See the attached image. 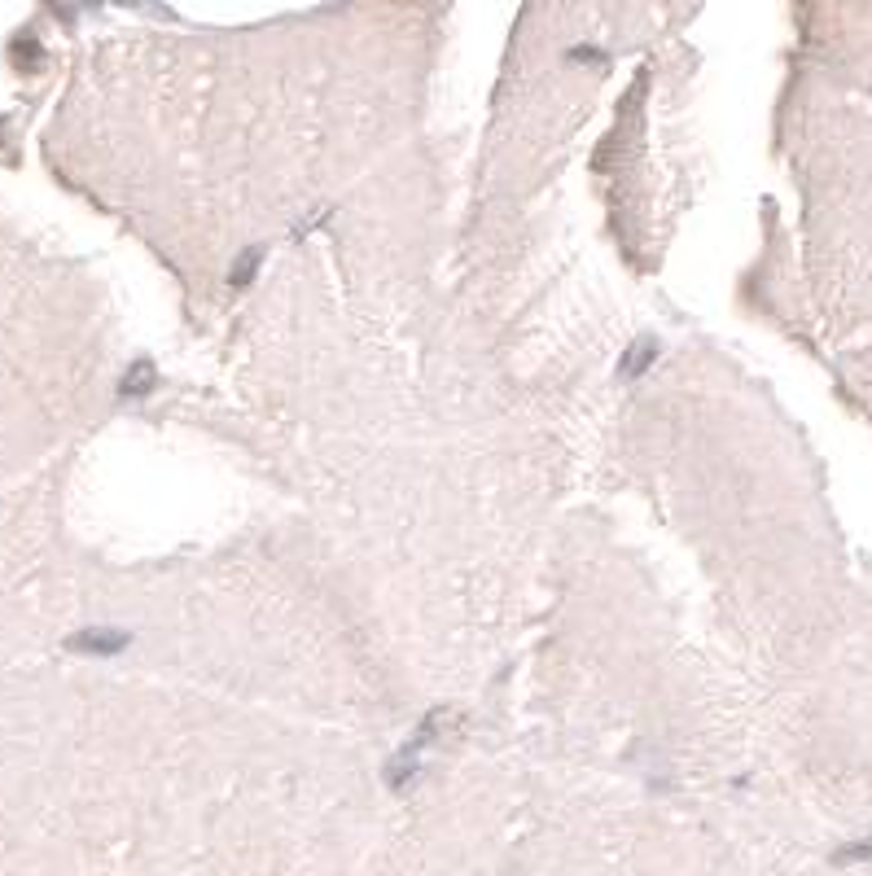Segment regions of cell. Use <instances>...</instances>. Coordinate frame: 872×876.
Here are the masks:
<instances>
[{"label":"cell","mask_w":872,"mask_h":876,"mask_svg":"<svg viewBox=\"0 0 872 876\" xmlns=\"http://www.w3.org/2000/svg\"><path fill=\"white\" fill-rule=\"evenodd\" d=\"M872 859V837H864V841H855V846H842L833 855V863L837 868H846V863H868Z\"/></svg>","instance_id":"cell-1"},{"label":"cell","mask_w":872,"mask_h":876,"mask_svg":"<svg viewBox=\"0 0 872 876\" xmlns=\"http://www.w3.org/2000/svg\"><path fill=\"white\" fill-rule=\"evenodd\" d=\"M75 644H79V649H93V653H110V649H119V644H123V636H84Z\"/></svg>","instance_id":"cell-2"},{"label":"cell","mask_w":872,"mask_h":876,"mask_svg":"<svg viewBox=\"0 0 872 876\" xmlns=\"http://www.w3.org/2000/svg\"><path fill=\"white\" fill-rule=\"evenodd\" d=\"M645 360H653V342H640V351L623 364V373H640V364H645Z\"/></svg>","instance_id":"cell-3"}]
</instances>
